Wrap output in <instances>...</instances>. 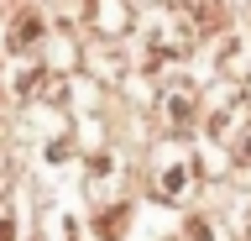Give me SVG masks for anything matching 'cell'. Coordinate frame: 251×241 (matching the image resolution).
Masks as SVG:
<instances>
[{"label": "cell", "instance_id": "obj_1", "mask_svg": "<svg viewBox=\"0 0 251 241\" xmlns=\"http://www.w3.org/2000/svg\"><path fill=\"white\" fill-rule=\"evenodd\" d=\"M215 63H220V74H225V79L246 84V79H251V37H230V42L215 53Z\"/></svg>", "mask_w": 251, "mask_h": 241}, {"label": "cell", "instance_id": "obj_2", "mask_svg": "<svg viewBox=\"0 0 251 241\" xmlns=\"http://www.w3.org/2000/svg\"><path fill=\"white\" fill-rule=\"evenodd\" d=\"M162 121H168V131H188V121H194V84H168Z\"/></svg>", "mask_w": 251, "mask_h": 241}, {"label": "cell", "instance_id": "obj_3", "mask_svg": "<svg viewBox=\"0 0 251 241\" xmlns=\"http://www.w3.org/2000/svg\"><path fill=\"white\" fill-rule=\"evenodd\" d=\"M225 27V5L220 0H188V32L204 37V32H220Z\"/></svg>", "mask_w": 251, "mask_h": 241}, {"label": "cell", "instance_id": "obj_4", "mask_svg": "<svg viewBox=\"0 0 251 241\" xmlns=\"http://www.w3.org/2000/svg\"><path fill=\"white\" fill-rule=\"evenodd\" d=\"M188 184H194V162H188V158L157 173V194H162V199H183V189H188Z\"/></svg>", "mask_w": 251, "mask_h": 241}, {"label": "cell", "instance_id": "obj_5", "mask_svg": "<svg viewBox=\"0 0 251 241\" xmlns=\"http://www.w3.org/2000/svg\"><path fill=\"white\" fill-rule=\"evenodd\" d=\"M37 32H42V16H21V27H16V37H11V42H16V48H26Z\"/></svg>", "mask_w": 251, "mask_h": 241}, {"label": "cell", "instance_id": "obj_6", "mask_svg": "<svg viewBox=\"0 0 251 241\" xmlns=\"http://www.w3.org/2000/svg\"><path fill=\"white\" fill-rule=\"evenodd\" d=\"M121 215H126V210H110L105 220H100V236H105V241H115V236H121Z\"/></svg>", "mask_w": 251, "mask_h": 241}, {"label": "cell", "instance_id": "obj_7", "mask_svg": "<svg viewBox=\"0 0 251 241\" xmlns=\"http://www.w3.org/2000/svg\"><path fill=\"white\" fill-rule=\"evenodd\" d=\"M0 241H16V220L5 215V210H0Z\"/></svg>", "mask_w": 251, "mask_h": 241}]
</instances>
